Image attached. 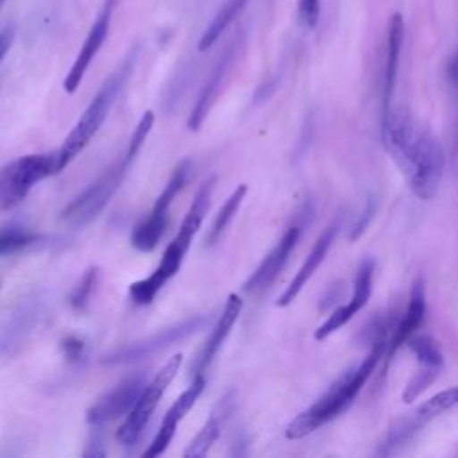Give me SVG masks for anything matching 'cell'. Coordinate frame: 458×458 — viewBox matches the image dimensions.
<instances>
[{
	"label": "cell",
	"mask_w": 458,
	"mask_h": 458,
	"mask_svg": "<svg viewBox=\"0 0 458 458\" xmlns=\"http://www.w3.org/2000/svg\"><path fill=\"white\" fill-rule=\"evenodd\" d=\"M229 63H231V52H227L220 61L218 64L215 66L213 73L209 75V79L206 81L193 109H191V114L188 118V129L191 131H199V127L202 125V122L206 120L208 113L211 111V106L215 104V100L218 98V93H220V88H222V82H224V77L227 73V68H229Z\"/></svg>",
	"instance_id": "17"
},
{
	"label": "cell",
	"mask_w": 458,
	"mask_h": 458,
	"mask_svg": "<svg viewBox=\"0 0 458 458\" xmlns=\"http://www.w3.org/2000/svg\"><path fill=\"white\" fill-rule=\"evenodd\" d=\"M95 281H97V268L91 267V268H88V270L84 272V276L79 279L77 286L73 288V292H72V295H70V304H72L75 310L82 311V310L88 306L89 297H91V292H93V286H95Z\"/></svg>",
	"instance_id": "28"
},
{
	"label": "cell",
	"mask_w": 458,
	"mask_h": 458,
	"mask_svg": "<svg viewBox=\"0 0 458 458\" xmlns=\"http://www.w3.org/2000/svg\"><path fill=\"white\" fill-rule=\"evenodd\" d=\"M145 385V376H134L125 379L122 385L102 395L97 403H93L88 408L86 420L93 426H100L104 422H109L129 413L136 404Z\"/></svg>",
	"instance_id": "9"
},
{
	"label": "cell",
	"mask_w": 458,
	"mask_h": 458,
	"mask_svg": "<svg viewBox=\"0 0 458 458\" xmlns=\"http://www.w3.org/2000/svg\"><path fill=\"white\" fill-rule=\"evenodd\" d=\"M426 313V295H424V284L420 279H417L410 290V297H408V306L404 311L403 320L395 326L392 340L388 344L390 352H394L399 345L406 344L420 327L422 318Z\"/></svg>",
	"instance_id": "16"
},
{
	"label": "cell",
	"mask_w": 458,
	"mask_h": 458,
	"mask_svg": "<svg viewBox=\"0 0 458 458\" xmlns=\"http://www.w3.org/2000/svg\"><path fill=\"white\" fill-rule=\"evenodd\" d=\"M4 2H5V0H0V9H2V5H4Z\"/></svg>",
	"instance_id": "33"
},
{
	"label": "cell",
	"mask_w": 458,
	"mask_h": 458,
	"mask_svg": "<svg viewBox=\"0 0 458 458\" xmlns=\"http://www.w3.org/2000/svg\"><path fill=\"white\" fill-rule=\"evenodd\" d=\"M211 320L209 313H200L195 317H190L179 324H174L166 329H161L159 333L141 338L138 342H131L123 347H118L114 351H111L109 354H104L100 358V361L104 365H123V363H132L138 360L147 358L148 354H154L168 345H174L188 336H191L193 333L200 331L208 322Z\"/></svg>",
	"instance_id": "6"
},
{
	"label": "cell",
	"mask_w": 458,
	"mask_h": 458,
	"mask_svg": "<svg viewBox=\"0 0 458 458\" xmlns=\"http://www.w3.org/2000/svg\"><path fill=\"white\" fill-rule=\"evenodd\" d=\"M360 310L356 308L354 302H347L344 306H338L333 313H329V317L315 329V340H324L329 335H333L335 331H338L342 326H345Z\"/></svg>",
	"instance_id": "26"
},
{
	"label": "cell",
	"mask_w": 458,
	"mask_h": 458,
	"mask_svg": "<svg viewBox=\"0 0 458 458\" xmlns=\"http://www.w3.org/2000/svg\"><path fill=\"white\" fill-rule=\"evenodd\" d=\"M411 352L415 354L419 365H431V367H444V354L437 342L426 335H413L408 340Z\"/></svg>",
	"instance_id": "23"
},
{
	"label": "cell",
	"mask_w": 458,
	"mask_h": 458,
	"mask_svg": "<svg viewBox=\"0 0 458 458\" xmlns=\"http://www.w3.org/2000/svg\"><path fill=\"white\" fill-rule=\"evenodd\" d=\"M245 2L247 0H224V4L220 5V9L216 11V14L213 16V20L209 21V25L206 27V30L200 36V41H199L200 52L211 48L216 43V39L224 34V30L229 27V23L243 9Z\"/></svg>",
	"instance_id": "18"
},
{
	"label": "cell",
	"mask_w": 458,
	"mask_h": 458,
	"mask_svg": "<svg viewBox=\"0 0 458 458\" xmlns=\"http://www.w3.org/2000/svg\"><path fill=\"white\" fill-rule=\"evenodd\" d=\"M204 385H206V379L204 376H195L193 383L174 401V404L170 406V410L166 411L161 426H159V431L156 433L152 444L147 447V451L143 453L145 458H156L159 454H163L168 447V444L172 442L174 438V433L177 429V424L184 419V415L193 408V404L197 403L199 395L202 394L204 390Z\"/></svg>",
	"instance_id": "10"
},
{
	"label": "cell",
	"mask_w": 458,
	"mask_h": 458,
	"mask_svg": "<svg viewBox=\"0 0 458 458\" xmlns=\"http://www.w3.org/2000/svg\"><path fill=\"white\" fill-rule=\"evenodd\" d=\"M383 143L411 193L422 200L433 199L444 175V150L435 134L408 113L390 109L383 114Z\"/></svg>",
	"instance_id": "1"
},
{
	"label": "cell",
	"mask_w": 458,
	"mask_h": 458,
	"mask_svg": "<svg viewBox=\"0 0 458 458\" xmlns=\"http://www.w3.org/2000/svg\"><path fill=\"white\" fill-rule=\"evenodd\" d=\"M242 308H243V301L240 299V295L231 293L227 302H225V308H224L220 318L216 320V324H215L208 342L204 344L202 352L199 354V358L195 361V376H200L206 370V367L211 363V360L215 358V354L218 352V349L225 342L227 335L231 333L233 326L236 324V320H238V317L242 313Z\"/></svg>",
	"instance_id": "15"
},
{
	"label": "cell",
	"mask_w": 458,
	"mask_h": 458,
	"mask_svg": "<svg viewBox=\"0 0 458 458\" xmlns=\"http://www.w3.org/2000/svg\"><path fill=\"white\" fill-rule=\"evenodd\" d=\"M38 240L39 236L30 233L25 227H16V225L0 227V256L20 252L21 249L32 245Z\"/></svg>",
	"instance_id": "22"
},
{
	"label": "cell",
	"mask_w": 458,
	"mask_h": 458,
	"mask_svg": "<svg viewBox=\"0 0 458 458\" xmlns=\"http://www.w3.org/2000/svg\"><path fill=\"white\" fill-rule=\"evenodd\" d=\"M336 233H338V224H331V225L326 227V231L318 236V240H317L315 245L311 247L310 254L306 256L304 263L301 265V268L297 270V274L293 276V279L290 281V284L284 288V292L279 295V299H277V306H279V308H284V306L292 304L293 299L299 295V292L304 288V284L311 279V276L317 272V268H318L320 263L324 261L327 250L331 249Z\"/></svg>",
	"instance_id": "13"
},
{
	"label": "cell",
	"mask_w": 458,
	"mask_h": 458,
	"mask_svg": "<svg viewBox=\"0 0 458 458\" xmlns=\"http://www.w3.org/2000/svg\"><path fill=\"white\" fill-rule=\"evenodd\" d=\"M442 367H431V365H419V370L413 374V377L408 381L404 392H403V401L406 404L413 403L419 399L420 394L428 390L429 385L438 377Z\"/></svg>",
	"instance_id": "24"
},
{
	"label": "cell",
	"mask_w": 458,
	"mask_h": 458,
	"mask_svg": "<svg viewBox=\"0 0 458 458\" xmlns=\"http://www.w3.org/2000/svg\"><path fill=\"white\" fill-rule=\"evenodd\" d=\"M152 125H154V113H152V111H145V114H143L141 120L138 122V125H136V129H134V132H132V136H131V140H129L127 150H125V154H123V159H125L129 165L136 159V156H138V152H140L143 141L147 140V136H148Z\"/></svg>",
	"instance_id": "27"
},
{
	"label": "cell",
	"mask_w": 458,
	"mask_h": 458,
	"mask_svg": "<svg viewBox=\"0 0 458 458\" xmlns=\"http://www.w3.org/2000/svg\"><path fill=\"white\" fill-rule=\"evenodd\" d=\"M14 36H16L14 25H5V27L0 29V63H2L4 57L7 55V52L11 50L13 41H14Z\"/></svg>",
	"instance_id": "32"
},
{
	"label": "cell",
	"mask_w": 458,
	"mask_h": 458,
	"mask_svg": "<svg viewBox=\"0 0 458 458\" xmlns=\"http://www.w3.org/2000/svg\"><path fill=\"white\" fill-rule=\"evenodd\" d=\"M218 437H220V419H218L216 413H213L209 417V420L202 426V429L197 433V437L186 447L184 458H202V456H206Z\"/></svg>",
	"instance_id": "21"
},
{
	"label": "cell",
	"mask_w": 458,
	"mask_h": 458,
	"mask_svg": "<svg viewBox=\"0 0 458 458\" xmlns=\"http://www.w3.org/2000/svg\"><path fill=\"white\" fill-rule=\"evenodd\" d=\"M57 174V152L21 156L0 172V208L18 206L27 193L43 179Z\"/></svg>",
	"instance_id": "4"
},
{
	"label": "cell",
	"mask_w": 458,
	"mask_h": 458,
	"mask_svg": "<svg viewBox=\"0 0 458 458\" xmlns=\"http://www.w3.org/2000/svg\"><path fill=\"white\" fill-rule=\"evenodd\" d=\"M299 227H290L276 243V247L267 254V258L259 263V267L252 272V276L243 283L245 292H259L267 288L284 267L288 256L292 254L297 240H299Z\"/></svg>",
	"instance_id": "12"
},
{
	"label": "cell",
	"mask_w": 458,
	"mask_h": 458,
	"mask_svg": "<svg viewBox=\"0 0 458 458\" xmlns=\"http://www.w3.org/2000/svg\"><path fill=\"white\" fill-rule=\"evenodd\" d=\"M129 166L131 165L122 157L100 179H97L89 188H86L63 209L61 220L73 227H81L91 222L107 206Z\"/></svg>",
	"instance_id": "7"
},
{
	"label": "cell",
	"mask_w": 458,
	"mask_h": 458,
	"mask_svg": "<svg viewBox=\"0 0 458 458\" xmlns=\"http://www.w3.org/2000/svg\"><path fill=\"white\" fill-rule=\"evenodd\" d=\"M372 213H374V206H372V202L369 200V202L365 204L361 215L358 216V220L354 222V225H352V229H351V240H356V238L365 231L369 220L372 218Z\"/></svg>",
	"instance_id": "30"
},
{
	"label": "cell",
	"mask_w": 458,
	"mask_h": 458,
	"mask_svg": "<svg viewBox=\"0 0 458 458\" xmlns=\"http://www.w3.org/2000/svg\"><path fill=\"white\" fill-rule=\"evenodd\" d=\"M182 363V354L175 352L172 358H168L165 361V365L156 372V376L152 377L150 383H147L136 401V404L132 406V410L127 413L125 422L120 426V429L116 431V438L118 442H122L123 445H132L145 431L152 413L156 411L165 390L168 388V385L172 383V379L175 377V374L179 372V367Z\"/></svg>",
	"instance_id": "5"
},
{
	"label": "cell",
	"mask_w": 458,
	"mask_h": 458,
	"mask_svg": "<svg viewBox=\"0 0 458 458\" xmlns=\"http://www.w3.org/2000/svg\"><path fill=\"white\" fill-rule=\"evenodd\" d=\"M111 5H113V4L107 2V5L100 11L98 18H97L95 23L91 25V29H89V32H88V36H86V39H84V43H82V47H81V50H79V54H77V57H75V61H73V64H72L68 75L64 77L63 86H64V91H66V93H73V91L81 86V82H82V79H84V73L88 72L91 61H93L95 55L98 54L102 43L106 41L107 32H109Z\"/></svg>",
	"instance_id": "11"
},
{
	"label": "cell",
	"mask_w": 458,
	"mask_h": 458,
	"mask_svg": "<svg viewBox=\"0 0 458 458\" xmlns=\"http://www.w3.org/2000/svg\"><path fill=\"white\" fill-rule=\"evenodd\" d=\"M245 193H247V184H238V186L233 190V193L227 197V200L224 202V206L218 209V213H216V216H215V220H213L211 231H209V234H208V238H206V242H208L209 245L216 243L218 238L222 236V233L225 231V227L231 224V220L234 218V215L238 213V209H240V206H242V200H243Z\"/></svg>",
	"instance_id": "20"
},
{
	"label": "cell",
	"mask_w": 458,
	"mask_h": 458,
	"mask_svg": "<svg viewBox=\"0 0 458 458\" xmlns=\"http://www.w3.org/2000/svg\"><path fill=\"white\" fill-rule=\"evenodd\" d=\"M131 68H132V55H129L114 73H111V77L102 84L98 93L93 97L89 106L84 109V113L81 114V118L77 120L73 129L64 138L61 148L57 150V174L63 168H66L93 140V136L104 123V120L109 113V107H111L114 97L118 95L123 81L131 73Z\"/></svg>",
	"instance_id": "3"
},
{
	"label": "cell",
	"mask_w": 458,
	"mask_h": 458,
	"mask_svg": "<svg viewBox=\"0 0 458 458\" xmlns=\"http://www.w3.org/2000/svg\"><path fill=\"white\" fill-rule=\"evenodd\" d=\"M63 351H64L66 358H68L70 361H73V360H77V358L82 356L84 344H82V340H79V338H75V336H68V338L63 340Z\"/></svg>",
	"instance_id": "31"
},
{
	"label": "cell",
	"mask_w": 458,
	"mask_h": 458,
	"mask_svg": "<svg viewBox=\"0 0 458 458\" xmlns=\"http://www.w3.org/2000/svg\"><path fill=\"white\" fill-rule=\"evenodd\" d=\"M190 170H191L190 161H182V163H179L175 166V170L172 172L165 190L161 191V195L154 202L152 211L132 231V234H131L132 247H136L141 252H148V250H152L159 243V240H161V236L165 233V227H166L168 208H170L172 200L177 197V193L182 190V186L186 184Z\"/></svg>",
	"instance_id": "8"
},
{
	"label": "cell",
	"mask_w": 458,
	"mask_h": 458,
	"mask_svg": "<svg viewBox=\"0 0 458 458\" xmlns=\"http://www.w3.org/2000/svg\"><path fill=\"white\" fill-rule=\"evenodd\" d=\"M458 406V385L456 386H451V388H445L435 395H431L428 401H424L422 404H419L411 415L415 417V420L422 426L426 424L428 420L442 415L444 411L451 410Z\"/></svg>",
	"instance_id": "19"
},
{
	"label": "cell",
	"mask_w": 458,
	"mask_h": 458,
	"mask_svg": "<svg viewBox=\"0 0 458 458\" xmlns=\"http://www.w3.org/2000/svg\"><path fill=\"white\" fill-rule=\"evenodd\" d=\"M372 274H374V261L372 259H363L361 265L358 267L356 277H354V286H352V295H351V302H354L358 306V310H361L370 297L372 292Z\"/></svg>",
	"instance_id": "25"
},
{
	"label": "cell",
	"mask_w": 458,
	"mask_h": 458,
	"mask_svg": "<svg viewBox=\"0 0 458 458\" xmlns=\"http://www.w3.org/2000/svg\"><path fill=\"white\" fill-rule=\"evenodd\" d=\"M404 39V20L401 13H394L388 20L386 30V54H385V68H383V114H386L392 107V97L395 89L399 59Z\"/></svg>",
	"instance_id": "14"
},
{
	"label": "cell",
	"mask_w": 458,
	"mask_h": 458,
	"mask_svg": "<svg viewBox=\"0 0 458 458\" xmlns=\"http://www.w3.org/2000/svg\"><path fill=\"white\" fill-rule=\"evenodd\" d=\"M297 5L301 21L308 29H313L320 18V0H297Z\"/></svg>",
	"instance_id": "29"
},
{
	"label": "cell",
	"mask_w": 458,
	"mask_h": 458,
	"mask_svg": "<svg viewBox=\"0 0 458 458\" xmlns=\"http://www.w3.org/2000/svg\"><path fill=\"white\" fill-rule=\"evenodd\" d=\"M388 347L385 336H379L367 356L361 360L360 365L347 370L322 397H318L310 408L301 411L284 429L286 438L299 440L324 426L326 422L333 420L336 415H340L358 395V392L363 388L370 374L374 372L377 361L381 360L385 349Z\"/></svg>",
	"instance_id": "2"
}]
</instances>
